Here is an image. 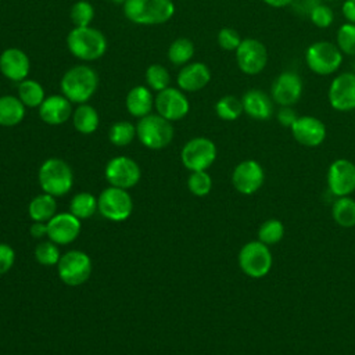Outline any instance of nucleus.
Segmentation results:
<instances>
[{
	"label": "nucleus",
	"instance_id": "5",
	"mask_svg": "<svg viewBox=\"0 0 355 355\" xmlns=\"http://www.w3.org/2000/svg\"><path fill=\"white\" fill-rule=\"evenodd\" d=\"M73 176L69 165L60 158L46 159L39 169V183L44 193L53 197L67 194L72 187Z\"/></svg>",
	"mask_w": 355,
	"mask_h": 355
},
{
	"label": "nucleus",
	"instance_id": "16",
	"mask_svg": "<svg viewBox=\"0 0 355 355\" xmlns=\"http://www.w3.org/2000/svg\"><path fill=\"white\" fill-rule=\"evenodd\" d=\"M327 186L336 197H345L355 190V164L345 158L333 161L327 171Z\"/></svg>",
	"mask_w": 355,
	"mask_h": 355
},
{
	"label": "nucleus",
	"instance_id": "27",
	"mask_svg": "<svg viewBox=\"0 0 355 355\" xmlns=\"http://www.w3.org/2000/svg\"><path fill=\"white\" fill-rule=\"evenodd\" d=\"M72 122L78 132H80L83 135H90L98 128L100 119H98L97 111L92 105L85 103V104H80L73 111Z\"/></svg>",
	"mask_w": 355,
	"mask_h": 355
},
{
	"label": "nucleus",
	"instance_id": "25",
	"mask_svg": "<svg viewBox=\"0 0 355 355\" xmlns=\"http://www.w3.org/2000/svg\"><path fill=\"white\" fill-rule=\"evenodd\" d=\"M25 116V105L18 97L3 96L0 97V125L15 126Z\"/></svg>",
	"mask_w": 355,
	"mask_h": 355
},
{
	"label": "nucleus",
	"instance_id": "10",
	"mask_svg": "<svg viewBox=\"0 0 355 355\" xmlns=\"http://www.w3.org/2000/svg\"><path fill=\"white\" fill-rule=\"evenodd\" d=\"M236 62L243 73L258 75L268 64L266 46L254 37L243 39L236 50Z\"/></svg>",
	"mask_w": 355,
	"mask_h": 355
},
{
	"label": "nucleus",
	"instance_id": "32",
	"mask_svg": "<svg viewBox=\"0 0 355 355\" xmlns=\"http://www.w3.org/2000/svg\"><path fill=\"white\" fill-rule=\"evenodd\" d=\"M194 55V44L187 37H179L171 43L168 49V58L175 65H183Z\"/></svg>",
	"mask_w": 355,
	"mask_h": 355
},
{
	"label": "nucleus",
	"instance_id": "28",
	"mask_svg": "<svg viewBox=\"0 0 355 355\" xmlns=\"http://www.w3.org/2000/svg\"><path fill=\"white\" fill-rule=\"evenodd\" d=\"M331 216L341 227L355 226V200L351 197H338L331 208Z\"/></svg>",
	"mask_w": 355,
	"mask_h": 355
},
{
	"label": "nucleus",
	"instance_id": "29",
	"mask_svg": "<svg viewBox=\"0 0 355 355\" xmlns=\"http://www.w3.org/2000/svg\"><path fill=\"white\" fill-rule=\"evenodd\" d=\"M18 98L22 101L25 107H39L46 98L44 89L39 82L26 78L18 85Z\"/></svg>",
	"mask_w": 355,
	"mask_h": 355
},
{
	"label": "nucleus",
	"instance_id": "13",
	"mask_svg": "<svg viewBox=\"0 0 355 355\" xmlns=\"http://www.w3.org/2000/svg\"><path fill=\"white\" fill-rule=\"evenodd\" d=\"M302 79L294 71H283L279 73L270 86V97L279 107L297 104L302 96Z\"/></svg>",
	"mask_w": 355,
	"mask_h": 355
},
{
	"label": "nucleus",
	"instance_id": "1",
	"mask_svg": "<svg viewBox=\"0 0 355 355\" xmlns=\"http://www.w3.org/2000/svg\"><path fill=\"white\" fill-rule=\"evenodd\" d=\"M98 76L96 71L87 65H75L69 68L61 78V92L71 103L85 104L96 93Z\"/></svg>",
	"mask_w": 355,
	"mask_h": 355
},
{
	"label": "nucleus",
	"instance_id": "46",
	"mask_svg": "<svg viewBox=\"0 0 355 355\" xmlns=\"http://www.w3.org/2000/svg\"><path fill=\"white\" fill-rule=\"evenodd\" d=\"M266 6L273 7V8H284L288 7L290 4L294 3V0H262Z\"/></svg>",
	"mask_w": 355,
	"mask_h": 355
},
{
	"label": "nucleus",
	"instance_id": "6",
	"mask_svg": "<svg viewBox=\"0 0 355 355\" xmlns=\"http://www.w3.org/2000/svg\"><path fill=\"white\" fill-rule=\"evenodd\" d=\"M136 135L143 146L151 150L166 147L173 139V128L171 121L159 114H148L140 118L136 125Z\"/></svg>",
	"mask_w": 355,
	"mask_h": 355
},
{
	"label": "nucleus",
	"instance_id": "3",
	"mask_svg": "<svg viewBox=\"0 0 355 355\" xmlns=\"http://www.w3.org/2000/svg\"><path fill=\"white\" fill-rule=\"evenodd\" d=\"M68 50L79 60L94 61L107 50L105 36L92 26H75L67 37Z\"/></svg>",
	"mask_w": 355,
	"mask_h": 355
},
{
	"label": "nucleus",
	"instance_id": "15",
	"mask_svg": "<svg viewBox=\"0 0 355 355\" xmlns=\"http://www.w3.org/2000/svg\"><path fill=\"white\" fill-rule=\"evenodd\" d=\"M265 180V172L255 159H245L236 165L232 173V183L234 189L245 196L254 194L261 189Z\"/></svg>",
	"mask_w": 355,
	"mask_h": 355
},
{
	"label": "nucleus",
	"instance_id": "42",
	"mask_svg": "<svg viewBox=\"0 0 355 355\" xmlns=\"http://www.w3.org/2000/svg\"><path fill=\"white\" fill-rule=\"evenodd\" d=\"M15 252L14 250L4 243H0V276L6 275L14 265Z\"/></svg>",
	"mask_w": 355,
	"mask_h": 355
},
{
	"label": "nucleus",
	"instance_id": "23",
	"mask_svg": "<svg viewBox=\"0 0 355 355\" xmlns=\"http://www.w3.org/2000/svg\"><path fill=\"white\" fill-rule=\"evenodd\" d=\"M211 80V71L204 62L184 65L178 73V86L183 92H198Z\"/></svg>",
	"mask_w": 355,
	"mask_h": 355
},
{
	"label": "nucleus",
	"instance_id": "20",
	"mask_svg": "<svg viewBox=\"0 0 355 355\" xmlns=\"http://www.w3.org/2000/svg\"><path fill=\"white\" fill-rule=\"evenodd\" d=\"M31 69L29 57L21 49L10 47L0 54V71L12 82H22Z\"/></svg>",
	"mask_w": 355,
	"mask_h": 355
},
{
	"label": "nucleus",
	"instance_id": "21",
	"mask_svg": "<svg viewBox=\"0 0 355 355\" xmlns=\"http://www.w3.org/2000/svg\"><path fill=\"white\" fill-rule=\"evenodd\" d=\"M244 112L257 121H268L273 115V100L272 97L261 89H248L243 97Z\"/></svg>",
	"mask_w": 355,
	"mask_h": 355
},
{
	"label": "nucleus",
	"instance_id": "4",
	"mask_svg": "<svg viewBox=\"0 0 355 355\" xmlns=\"http://www.w3.org/2000/svg\"><path fill=\"white\" fill-rule=\"evenodd\" d=\"M343 60L344 54L336 43L329 40L313 42L305 50L306 67L316 75H333L340 69Z\"/></svg>",
	"mask_w": 355,
	"mask_h": 355
},
{
	"label": "nucleus",
	"instance_id": "22",
	"mask_svg": "<svg viewBox=\"0 0 355 355\" xmlns=\"http://www.w3.org/2000/svg\"><path fill=\"white\" fill-rule=\"evenodd\" d=\"M72 115L71 101L65 96L53 94L39 105V116L47 125H61Z\"/></svg>",
	"mask_w": 355,
	"mask_h": 355
},
{
	"label": "nucleus",
	"instance_id": "19",
	"mask_svg": "<svg viewBox=\"0 0 355 355\" xmlns=\"http://www.w3.org/2000/svg\"><path fill=\"white\" fill-rule=\"evenodd\" d=\"M80 233V219L71 212L55 214L47 222V236L55 244H69Z\"/></svg>",
	"mask_w": 355,
	"mask_h": 355
},
{
	"label": "nucleus",
	"instance_id": "40",
	"mask_svg": "<svg viewBox=\"0 0 355 355\" xmlns=\"http://www.w3.org/2000/svg\"><path fill=\"white\" fill-rule=\"evenodd\" d=\"M94 18V8L89 1L80 0L71 7V19L75 26H90Z\"/></svg>",
	"mask_w": 355,
	"mask_h": 355
},
{
	"label": "nucleus",
	"instance_id": "31",
	"mask_svg": "<svg viewBox=\"0 0 355 355\" xmlns=\"http://www.w3.org/2000/svg\"><path fill=\"white\" fill-rule=\"evenodd\" d=\"M216 115L223 121H236L244 112L241 98L236 96H223L215 104Z\"/></svg>",
	"mask_w": 355,
	"mask_h": 355
},
{
	"label": "nucleus",
	"instance_id": "8",
	"mask_svg": "<svg viewBox=\"0 0 355 355\" xmlns=\"http://www.w3.org/2000/svg\"><path fill=\"white\" fill-rule=\"evenodd\" d=\"M97 205L100 214L112 222H122L128 219L133 209V202L128 191L114 186L101 191L97 200Z\"/></svg>",
	"mask_w": 355,
	"mask_h": 355
},
{
	"label": "nucleus",
	"instance_id": "12",
	"mask_svg": "<svg viewBox=\"0 0 355 355\" xmlns=\"http://www.w3.org/2000/svg\"><path fill=\"white\" fill-rule=\"evenodd\" d=\"M327 100L333 110L349 112L355 110V72H341L329 85Z\"/></svg>",
	"mask_w": 355,
	"mask_h": 355
},
{
	"label": "nucleus",
	"instance_id": "36",
	"mask_svg": "<svg viewBox=\"0 0 355 355\" xmlns=\"http://www.w3.org/2000/svg\"><path fill=\"white\" fill-rule=\"evenodd\" d=\"M146 82L153 90L161 92L169 87L171 75L165 67L159 64H153L146 69Z\"/></svg>",
	"mask_w": 355,
	"mask_h": 355
},
{
	"label": "nucleus",
	"instance_id": "2",
	"mask_svg": "<svg viewBox=\"0 0 355 355\" xmlns=\"http://www.w3.org/2000/svg\"><path fill=\"white\" fill-rule=\"evenodd\" d=\"M123 14L133 24L158 25L173 17L175 4L172 0H126Z\"/></svg>",
	"mask_w": 355,
	"mask_h": 355
},
{
	"label": "nucleus",
	"instance_id": "18",
	"mask_svg": "<svg viewBox=\"0 0 355 355\" xmlns=\"http://www.w3.org/2000/svg\"><path fill=\"white\" fill-rule=\"evenodd\" d=\"M290 129L295 141L305 147H318L326 139L324 123L312 115L298 116Z\"/></svg>",
	"mask_w": 355,
	"mask_h": 355
},
{
	"label": "nucleus",
	"instance_id": "47",
	"mask_svg": "<svg viewBox=\"0 0 355 355\" xmlns=\"http://www.w3.org/2000/svg\"><path fill=\"white\" fill-rule=\"evenodd\" d=\"M111 1H114V3H122V4H123L126 0H111Z\"/></svg>",
	"mask_w": 355,
	"mask_h": 355
},
{
	"label": "nucleus",
	"instance_id": "35",
	"mask_svg": "<svg viewBox=\"0 0 355 355\" xmlns=\"http://www.w3.org/2000/svg\"><path fill=\"white\" fill-rule=\"evenodd\" d=\"M336 44L344 55L355 57V24L344 22L336 33Z\"/></svg>",
	"mask_w": 355,
	"mask_h": 355
},
{
	"label": "nucleus",
	"instance_id": "39",
	"mask_svg": "<svg viewBox=\"0 0 355 355\" xmlns=\"http://www.w3.org/2000/svg\"><path fill=\"white\" fill-rule=\"evenodd\" d=\"M308 17H309L311 22H312L316 28H320V29L329 28V26L333 24V21H334V12H333V10H331L327 4L322 3V1L316 3V4L309 10Z\"/></svg>",
	"mask_w": 355,
	"mask_h": 355
},
{
	"label": "nucleus",
	"instance_id": "14",
	"mask_svg": "<svg viewBox=\"0 0 355 355\" xmlns=\"http://www.w3.org/2000/svg\"><path fill=\"white\" fill-rule=\"evenodd\" d=\"M105 179L114 187L130 189L140 179V168L129 157L119 155L112 158L105 166Z\"/></svg>",
	"mask_w": 355,
	"mask_h": 355
},
{
	"label": "nucleus",
	"instance_id": "45",
	"mask_svg": "<svg viewBox=\"0 0 355 355\" xmlns=\"http://www.w3.org/2000/svg\"><path fill=\"white\" fill-rule=\"evenodd\" d=\"M31 236L35 239H42L44 236H47V223L44 222H33L31 229Z\"/></svg>",
	"mask_w": 355,
	"mask_h": 355
},
{
	"label": "nucleus",
	"instance_id": "7",
	"mask_svg": "<svg viewBox=\"0 0 355 355\" xmlns=\"http://www.w3.org/2000/svg\"><path fill=\"white\" fill-rule=\"evenodd\" d=\"M272 254L266 244L257 241H248L239 252V265L244 275L252 279H261L266 276L272 268Z\"/></svg>",
	"mask_w": 355,
	"mask_h": 355
},
{
	"label": "nucleus",
	"instance_id": "44",
	"mask_svg": "<svg viewBox=\"0 0 355 355\" xmlns=\"http://www.w3.org/2000/svg\"><path fill=\"white\" fill-rule=\"evenodd\" d=\"M343 17L347 22L355 24V0H345L341 7Z\"/></svg>",
	"mask_w": 355,
	"mask_h": 355
},
{
	"label": "nucleus",
	"instance_id": "30",
	"mask_svg": "<svg viewBox=\"0 0 355 355\" xmlns=\"http://www.w3.org/2000/svg\"><path fill=\"white\" fill-rule=\"evenodd\" d=\"M69 209H71V214H73L76 218L89 219L98 209V205H97V200L94 198L93 194L83 191V193H78L72 197Z\"/></svg>",
	"mask_w": 355,
	"mask_h": 355
},
{
	"label": "nucleus",
	"instance_id": "9",
	"mask_svg": "<svg viewBox=\"0 0 355 355\" xmlns=\"http://www.w3.org/2000/svg\"><path fill=\"white\" fill-rule=\"evenodd\" d=\"M57 266L60 279L68 286H80L92 275V261L89 255L78 250L61 255Z\"/></svg>",
	"mask_w": 355,
	"mask_h": 355
},
{
	"label": "nucleus",
	"instance_id": "43",
	"mask_svg": "<svg viewBox=\"0 0 355 355\" xmlns=\"http://www.w3.org/2000/svg\"><path fill=\"white\" fill-rule=\"evenodd\" d=\"M276 118H277V122L284 126V128H291L294 125V122L297 121L298 115L295 112V110L290 105H284V107H280L276 112Z\"/></svg>",
	"mask_w": 355,
	"mask_h": 355
},
{
	"label": "nucleus",
	"instance_id": "17",
	"mask_svg": "<svg viewBox=\"0 0 355 355\" xmlns=\"http://www.w3.org/2000/svg\"><path fill=\"white\" fill-rule=\"evenodd\" d=\"M154 104L158 114L171 122L184 118L190 110L189 100L183 94V90L175 87H166L158 92Z\"/></svg>",
	"mask_w": 355,
	"mask_h": 355
},
{
	"label": "nucleus",
	"instance_id": "33",
	"mask_svg": "<svg viewBox=\"0 0 355 355\" xmlns=\"http://www.w3.org/2000/svg\"><path fill=\"white\" fill-rule=\"evenodd\" d=\"M136 136V126H133L130 122L128 121H119L115 122L108 132V137L110 141L118 147H123L128 146L129 143H132V140Z\"/></svg>",
	"mask_w": 355,
	"mask_h": 355
},
{
	"label": "nucleus",
	"instance_id": "34",
	"mask_svg": "<svg viewBox=\"0 0 355 355\" xmlns=\"http://www.w3.org/2000/svg\"><path fill=\"white\" fill-rule=\"evenodd\" d=\"M284 236V226L279 219H268L258 229V240L266 245L279 243Z\"/></svg>",
	"mask_w": 355,
	"mask_h": 355
},
{
	"label": "nucleus",
	"instance_id": "24",
	"mask_svg": "<svg viewBox=\"0 0 355 355\" xmlns=\"http://www.w3.org/2000/svg\"><path fill=\"white\" fill-rule=\"evenodd\" d=\"M154 104L153 94L146 86H135L126 96L128 111L137 118H143L150 114Z\"/></svg>",
	"mask_w": 355,
	"mask_h": 355
},
{
	"label": "nucleus",
	"instance_id": "38",
	"mask_svg": "<svg viewBox=\"0 0 355 355\" xmlns=\"http://www.w3.org/2000/svg\"><path fill=\"white\" fill-rule=\"evenodd\" d=\"M35 258L39 263L46 265V266H51V265H57L61 255H60V250L55 245L54 241H42L36 245L35 248Z\"/></svg>",
	"mask_w": 355,
	"mask_h": 355
},
{
	"label": "nucleus",
	"instance_id": "26",
	"mask_svg": "<svg viewBox=\"0 0 355 355\" xmlns=\"http://www.w3.org/2000/svg\"><path fill=\"white\" fill-rule=\"evenodd\" d=\"M55 198L47 193L36 196L28 205V212L33 222H49L55 215Z\"/></svg>",
	"mask_w": 355,
	"mask_h": 355
},
{
	"label": "nucleus",
	"instance_id": "41",
	"mask_svg": "<svg viewBox=\"0 0 355 355\" xmlns=\"http://www.w3.org/2000/svg\"><path fill=\"white\" fill-rule=\"evenodd\" d=\"M216 40H218V44H219L220 49H223L226 51H236L243 39H241L240 33L236 29H233V28H222L218 32Z\"/></svg>",
	"mask_w": 355,
	"mask_h": 355
},
{
	"label": "nucleus",
	"instance_id": "37",
	"mask_svg": "<svg viewBox=\"0 0 355 355\" xmlns=\"http://www.w3.org/2000/svg\"><path fill=\"white\" fill-rule=\"evenodd\" d=\"M187 186L191 194L197 197H204L212 189V179L205 171H194L189 176Z\"/></svg>",
	"mask_w": 355,
	"mask_h": 355
},
{
	"label": "nucleus",
	"instance_id": "48",
	"mask_svg": "<svg viewBox=\"0 0 355 355\" xmlns=\"http://www.w3.org/2000/svg\"><path fill=\"white\" fill-rule=\"evenodd\" d=\"M322 1H334V0H322Z\"/></svg>",
	"mask_w": 355,
	"mask_h": 355
},
{
	"label": "nucleus",
	"instance_id": "11",
	"mask_svg": "<svg viewBox=\"0 0 355 355\" xmlns=\"http://www.w3.org/2000/svg\"><path fill=\"white\" fill-rule=\"evenodd\" d=\"M180 158L191 172L207 171L216 158V146L207 137H194L184 144Z\"/></svg>",
	"mask_w": 355,
	"mask_h": 355
}]
</instances>
